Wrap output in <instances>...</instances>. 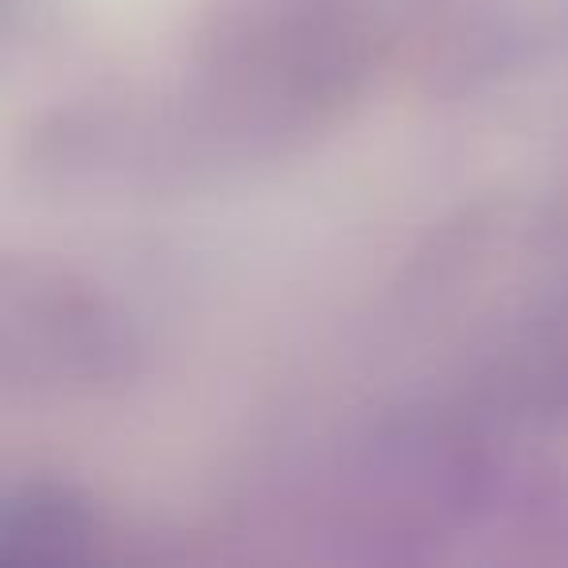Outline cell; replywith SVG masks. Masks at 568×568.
<instances>
[{
	"mask_svg": "<svg viewBox=\"0 0 568 568\" xmlns=\"http://www.w3.org/2000/svg\"><path fill=\"white\" fill-rule=\"evenodd\" d=\"M0 541H4V557H79L90 541V518L67 490L28 487L4 506Z\"/></svg>",
	"mask_w": 568,
	"mask_h": 568,
	"instance_id": "1",
	"label": "cell"
}]
</instances>
